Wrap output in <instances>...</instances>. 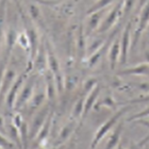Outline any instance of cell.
Instances as JSON below:
<instances>
[{"mask_svg":"<svg viewBox=\"0 0 149 149\" xmlns=\"http://www.w3.org/2000/svg\"><path fill=\"white\" fill-rule=\"evenodd\" d=\"M86 43H85V33L83 26H80L77 36V54L80 60H84L86 54Z\"/></svg>","mask_w":149,"mask_h":149,"instance_id":"obj_20","label":"cell"},{"mask_svg":"<svg viewBox=\"0 0 149 149\" xmlns=\"http://www.w3.org/2000/svg\"><path fill=\"white\" fill-rule=\"evenodd\" d=\"M117 107V102H116V100L114 99V97L112 96L111 94L109 95H107L102 98V99L100 100H97L96 104L94 107V109L95 110H99L100 108H109V109L114 110V108Z\"/></svg>","mask_w":149,"mask_h":149,"instance_id":"obj_23","label":"cell"},{"mask_svg":"<svg viewBox=\"0 0 149 149\" xmlns=\"http://www.w3.org/2000/svg\"><path fill=\"white\" fill-rule=\"evenodd\" d=\"M145 58H146L147 62L149 63V49H147L146 51H145Z\"/></svg>","mask_w":149,"mask_h":149,"instance_id":"obj_39","label":"cell"},{"mask_svg":"<svg viewBox=\"0 0 149 149\" xmlns=\"http://www.w3.org/2000/svg\"><path fill=\"white\" fill-rule=\"evenodd\" d=\"M16 44H18L19 46L25 50L26 53L30 54V51H31V45H30V40H29L28 35H27V33H26L25 31L22 32V33H19V34L17 35Z\"/></svg>","mask_w":149,"mask_h":149,"instance_id":"obj_26","label":"cell"},{"mask_svg":"<svg viewBox=\"0 0 149 149\" xmlns=\"http://www.w3.org/2000/svg\"><path fill=\"white\" fill-rule=\"evenodd\" d=\"M133 123H135V124H137V125H142V126H144V127H146V128H149V120L146 119V118L137 119V120L133 121Z\"/></svg>","mask_w":149,"mask_h":149,"instance_id":"obj_37","label":"cell"},{"mask_svg":"<svg viewBox=\"0 0 149 149\" xmlns=\"http://www.w3.org/2000/svg\"><path fill=\"white\" fill-rule=\"evenodd\" d=\"M52 119H53V111H51L48 118L45 121V124L43 125V127L40 128V130L38 131L37 135L35 136L34 140H33L36 143V145H42L48 139L50 131H51V127H52Z\"/></svg>","mask_w":149,"mask_h":149,"instance_id":"obj_16","label":"cell"},{"mask_svg":"<svg viewBox=\"0 0 149 149\" xmlns=\"http://www.w3.org/2000/svg\"><path fill=\"white\" fill-rule=\"evenodd\" d=\"M107 9L100 10L97 12H94L90 15H87V22H86V28L84 30V32H86L87 35L92 34L93 32H97L98 28H99L100 24L102 22V19L104 18V14H106Z\"/></svg>","mask_w":149,"mask_h":149,"instance_id":"obj_11","label":"cell"},{"mask_svg":"<svg viewBox=\"0 0 149 149\" xmlns=\"http://www.w3.org/2000/svg\"><path fill=\"white\" fill-rule=\"evenodd\" d=\"M123 130H124L123 123L117 124V126L114 128V130H113L112 134L110 135L109 140H108L106 146H104L103 149H116V147L118 146V144H119V142H120Z\"/></svg>","mask_w":149,"mask_h":149,"instance_id":"obj_18","label":"cell"},{"mask_svg":"<svg viewBox=\"0 0 149 149\" xmlns=\"http://www.w3.org/2000/svg\"><path fill=\"white\" fill-rule=\"evenodd\" d=\"M100 92H101V86H100L99 84H97L96 86L94 87L93 90L86 95L85 101H84V110H83V114H82V118H81V121L86 117L87 114L92 111V109H94V107H95L97 100H98V97L100 95Z\"/></svg>","mask_w":149,"mask_h":149,"instance_id":"obj_12","label":"cell"},{"mask_svg":"<svg viewBox=\"0 0 149 149\" xmlns=\"http://www.w3.org/2000/svg\"><path fill=\"white\" fill-rule=\"evenodd\" d=\"M0 146L4 149H15L17 145L11 139L6 137L4 134L0 132Z\"/></svg>","mask_w":149,"mask_h":149,"instance_id":"obj_29","label":"cell"},{"mask_svg":"<svg viewBox=\"0 0 149 149\" xmlns=\"http://www.w3.org/2000/svg\"><path fill=\"white\" fill-rule=\"evenodd\" d=\"M0 149H4V148H2V147H1V146H0Z\"/></svg>","mask_w":149,"mask_h":149,"instance_id":"obj_42","label":"cell"},{"mask_svg":"<svg viewBox=\"0 0 149 149\" xmlns=\"http://www.w3.org/2000/svg\"><path fill=\"white\" fill-rule=\"evenodd\" d=\"M144 102H149V94H146V95H143V96L136 97V98H133V99L129 100L126 103H123V104H137V103H144Z\"/></svg>","mask_w":149,"mask_h":149,"instance_id":"obj_34","label":"cell"},{"mask_svg":"<svg viewBox=\"0 0 149 149\" xmlns=\"http://www.w3.org/2000/svg\"><path fill=\"white\" fill-rule=\"evenodd\" d=\"M146 117H149V107H147L146 109H144L143 111L139 112V113H136V114L132 115L131 117H129L127 119L128 121H135L137 120V119H143V118H146Z\"/></svg>","mask_w":149,"mask_h":149,"instance_id":"obj_33","label":"cell"},{"mask_svg":"<svg viewBox=\"0 0 149 149\" xmlns=\"http://www.w3.org/2000/svg\"><path fill=\"white\" fill-rule=\"evenodd\" d=\"M30 72H29L28 69H26L25 72H22L19 76H17L16 80L14 81L13 85L9 90L6 98H4V104H6V113L11 114V113L13 112V110H15L16 99H17L19 92H20V90H22V85H24V83H25V81L27 80V78H28V76L30 74Z\"/></svg>","mask_w":149,"mask_h":149,"instance_id":"obj_4","label":"cell"},{"mask_svg":"<svg viewBox=\"0 0 149 149\" xmlns=\"http://www.w3.org/2000/svg\"><path fill=\"white\" fill-rule=\"evenodd\" d=\"M1 126H2V127H4V123H3V118L0 116V127H1Z\"/></svg>","mask_w":149,"mask_h":149,"instance_id":"obj_40","label":"cell"},{"mask_svg":"<svg viewBox=\"0 0 149 149\" xmlns=\"http://www.w3.org/2000/svg\"><path fill=\"white\" fill-rule=\"evenodd\" d=\"M52 110L50 109V104H46V106L42 108L40 110L35 113L34 117L32 118L31 125L29 127V135H30V140H34L35 136L37 135L38 131L40 130V128L43 127V125L45 124L46 119L49 116L50 112Z\"/></svg>","mask_w":149,"mask_h":149,"instance_id":"obj_7","label":"cell"},{"mask_svg":"<svg viewBox=\"0 0 149 149\" xmlns=\"http://www.w3.org/2000/svg\"><path fill=\"white\" fill-rule=\"evenodd\" d=\"M137 1L139 0H125V4H124V13H123V19L121 22H125L127 17L130 16V14L132 13V11L134 10V8L136 6Z\"/></svg>","mask_w":149,"mask_h":149,"instance_id":"obj_28","label":"cell"},{"mask_svg":"<svg viewBox=\"0 0 149 149\" xmlns=\"http://www.w3.org/2000/svg\"><path fill=\"white\" fill-rule=\"evenodd\" d=\"M32 69H34L37 74H45L48 70V59H47V48L45 40H40V47L33 61Z\"/></svg>","mask_w":149,"mask_h":149,"instance_id":"obj_9","label":"cell"},{"mask_svg":"<svg viewBox=\"0 0 149 149\" xmlns=\"http://www.w3.org/2000/svg\"><path fill=\"white\" fill-rule=\"evenodd\" d=\"M125 0H118L114 6H112L108 14L104 16L102 22L100 24L99 28L97 30V33H104L111 30L113 27L118 25V22L123 19V13H124Z\"/></svg>","mask_w":149,"mask_h":149,"instance_id":"obj_2","label":"cell"},{"mask_svg":"<svg viewBox=\"0 0 149 149\" xmlns=\"http://www.w3.org/2000/svg\"><path fill=\"white\" fill-rule=\"evenodd\" d=\"M139 13H140V16H139L136 28L134 30L133 37H132V45H131L132 49L137 45L143 32L148 28L149 26V1L142 8V10Z\"/></svg>","mask_w":149,"mask_h":149,"instance_id":"obj_6","label":"cell"},{"mask_svg":"<svg viewBox=\"0 0 149 149\" xmlns=\"http://www.w3.org/2000/svg\"><path fill=\"white\" fill-rule=\"evenodd\" d=\"M108 59H109L110 68H111V70H114L118 60L120 59V38L119 37L113 40L111 46L109 47Z\"/></svg>","mask_w":149,"mask_h":149,"instance_id":"obj_15","label":"cell"},{"mask_svg":"<svg viewBox=\"0 0 149 149\" xmlns=\"http://www.w3.org/2000/svg\"><path fill=\"white\" fill-rule=\"evenodd\" d=\"M45 91H46L47 100L49 101V104L52 103L56 100V93H58V87H56V82L54 79V76L49 69L45 72Z\"/></svg>","mask_w":149,"mask_h":149,"instance_id":"obj_13","label":"cell"},{"mask_svg":"<svg viewBox=\"0 0 149 149\" xmlns=\"http://www.w3.org/2000/svg\"><path fill=\"white\" fill-rule=\"evenodd\" d=\"M6 0H0V44L4 34V22H6Z\"/></svg>","mask_w":149,"mask_h":149,"instance_id":"obj_27","label":"cell"},{"mask_svg":"<svg viewBox=\"0 0 149 149\" xmlns=\"http://www.w3.org/2000/svg\"><path fill=\"white\" fill-rule=\"evenodd\" d=\"M36 77L37 74H29L27 80L25 81V83L22 85V90L19 92L18 97L16 99L15 102V110H20L25 106L28 104L32 96L34 95V90H35V83H36Z\"/></svg>","mask_w":149,"mask_h":149,"instance_id":"obj_5","label":"cell"},{"mask_svg":"<svg viewBox=\"0 0 149 149\" xmlns=\"http://www.w3.org/2000/svg\"><path fill=\"white\" fill-rule=\"evenodd\" d=\"M131 109H132V106H131V104H128V106H124L123 108H120V109L116 110L114 114L112 115L108 120L104 121V123L99 127V129L95 132L88 149H96L97 146H98V144L107 136V134L110 133V131L113 130V129L117 126L118 121L120 120L121 117H124L125 114H126L127 112L130 111Z\"/></svg>","mask_w":149,"mask_h":149,"instance_id":"obj_1","label":"cell"},{"mask_svg":"<svg viewBox=\"0 0 149 149\" xmlns=\"http://www.w3.org/2000/svg\"><path fill=\"white\" fill-rule=\"evenodd\" d=\"M97 80L95 78H90V79H87L83 84V94L87 95V94L90 93L91 91L93 90L94 87L97 85Z\"/></svg>","mask_w":149,"mask_h":149,"instance_id":"obj_32","label":"cell"},{"mask_svg":"<svg viewBox=\"0 0 149 149\" xmlns=\"http://www.w3.org/2000/svg\"><path fill=\"white\" fill-rule=\"evenodd\" d=\"M9 54H6L4 52V56L3 58L1 59L0 61V87H1V83H2V79H3V76H4V72H6V68H8V62H9V59H10Z\"/></svg>","mask_w":149,"mask_h":149,"instance_id":"obj_31","label":"cell"},{"mask_svg":"<svg viewBox=\"0 0 149 149\" xmlns=\"http://www.w3.org/2000/svg\"><path fill=\"white\" fill-rule=\"evenodd\" d=\"M148 143H149V133L147 135H145L143 139H141L140 141L132 142L128 149H145V147L147 146Z\"/></svg>","mask_w":149,"mask_h":149,"instance_id":"obj_30","label":"cell"},{"mask_svg":"<svg viewBox=\"0 0 149 149\" xmlns=\"http://www.w3.org/2000/svg\"><path fill=\"white\" fill-rule=\"evenodd\" d=\"M18 130H19V136H20V141H22V149H28L29 140H30L28 124H27L26 121H24V124L22 125V127L19 128Z\"/></svg>","mask_w":149,"mask_h":149,"instance_id":"obj_25","label":"cell"},{"mask_svg":"<svg viewBox=\"0 0 149 149\" xmlns=\"http://www.w3.org/2000/svg\"><path fill=\"white\" fill-rule=\"evenodd\" d=\"M85 97L86 95L83 94L82 96L77 100V102L74 103V108L72 111V120L77 121L82 118V114H83L84 110V101H85Z\"/></svg>","mask_w":149,"mask_h":149,"instance_id":"obj_22","label":"cell"},{"mask_svg":"<svg viewBox=\"0 0 149 149\" xmlns=\"http://www.w3.org/2000/svg\"><path fill=\"white\" fill-rule=\"evenodd\" d=\"M46 98L47 96H46V91L45 90H40L37 93H34V95L32 96V98L30 99L28 104H27L29 114L31 115L33 112H36L37 109H40Z\"/></svg>","mask_w":149,"mask_h":149,"instance_id":"obj_17","label":"cell"},{"mask_svg":"<svg viewBox=\"0 0 149 149\" xmlns=\"http://www.w3.org/2000/svg\"><path fill=\"white\" fill-rule=\"evenodd\" d=\"M24 118H22V114L20 113H15V114L13 115V118H12V124L15 126L17 129H19V128L22 127V125L24 124Z\"/></svg>","mask_w":149,"mask_h":149,"instance_id":"obj_35","label":"cell"},{"mask_svg":"<svg viewBox=\"0 0 149 149\" xmlns=\"http://www.w3.org/2000/svg\"><path fill=\"white\" fill-rule=\"evenodd\" d=\"M74 125H76V121L70 120L61 129L59 135H58L56 140V145H63V144H65V142L68 140L70 135L72 134V132H74Z\"/></svg>","mask_w":149,"mask_h":149,"instance_id":"obj_19","label":"cell"},{"mask_svg":"<svg viewBox=\"0 0 149 149\" xmlns=\"http://www.w3.org/2000/svg\"><path fill=\"white\" fill-rule=\"evenodd\" d=\"M119 76H141V77H149V63L143 62L139 63L132 67L121 69L118 72Z\"/></svg>","mask_w":149,"mask_h":149,"instance_id":"obj_14","label":"cell"},{"mask_svg":"<svg viewBox=\"0 0 149 149\" xmlns=\"http://www.w3.org/2000/svg\"><path fill=\"white\" fill-rule=\"evenodd\" d=\"M115 1H118V0H97V1H95V2L90 6V9L87 10L86 14L90 15V14H92V13H94V12L107 9L108 6H110L112 3L115 2Z\"/></svg>","mask_w":149,"mask_h":149,"instance_id":"obj_24","label":"cell"},{"mask_svg":"<svg viewBox=\"0 0 149 149\" xmlns=\"http://www.w3.org/2000/svg\"><path fill=\"white\" fill-rule=\"evenodd\" d=\"M116 149H125V147L123 146V145H121L120 143H119V144H118V146L116 147Z\"/></svg>","mask_w":149,"mask_h":149,"instance_id":"obj_41","label":"cell"},{"mask_svg":"<svg viewBox=\"0 0 149 149\" xmlns=\"http://www.w3.org/2000/svg\"><path fill=\"white\" fill-rule=\"evenodd\" d=\"M131 33H132V19L127 22L120 36V64L125 65L127 63L128 54L131 47Z\"/></svg>","mask_w":149,"mask_h":149,"instance_id":"obj_8","label":"cell"},{"mask_svg":"<svg viewBox=\"0 0 149 149\" xmlns=\"http://www.w3.org/2000/svg\"><path fill=\"white\" fill-rule=\"evenodd\" d=\"M18 33L16 32L14 28L10 27L8 32L6 33V53L11 56V52L13 50V47L16 44V38H17Z\"/></svg>","mask_w":149,"mask_h":149,"instance_id":"obj_21","label":"cell"},{"mask_svg":"<svg viewBox=\"0 0 149 149\" xmlns=\"http://www.w3.org/2000/svg\"><path fill=\"white\" fill-rule=\"evenodd\" d=\"M46 48H47V59H48V69L52 72L54 76L56 82V87H58V93L61 94L64 90V85H65V81H64V76L62 74V69L58 58H56V53L53 51L51 44L46 40Z\"/></svg>","mask_w":149,"mask_h":149,"instance_id":"obj_3","label":"cell"},{"mask_svg":"<svg viewBox=\"0 0 149 149\" xmlns=\"http://www.w3.org/2000/svg\"><path fill=\"white\" fill-rule=\"evenodd\" d=\"M16 78H17V74H16L15 68L14 67H8L6 72H4L1 87H0V106H1L2 101L4 100V98H6L9 90L14 83V81L16 80Z\"/></svg>","mask_w":149,"mask_h":149,"instance_id":"obj_10","label":"cell"},{"mask_svg":"<svg viewBox=\"0 0 149 149\" xmlns=\"http://www.w3.org/2000/svg\"><path fill=\"white\" fill-rule=\"evenodd\" d=\"M148 1H149V0H139V1H137L136 6H135V13L140 12L141 10H142V8H143V6H145Z\"/></svg>","mask_w":149,"mask_h":149,"instance_id":"obj_36","label":"cell"},{"mask_svg":"<svg viewBox=\"0 0 149 149\" xmlns=\"http://www.w3.org/2000/svg\"><path fill=\"white\" fill-rule=\"evenodd\" d=\"M50 149H65V144H63V145H54L52 148Z\"/></svg>","mask_w":149,"mask_h":149,"instance_id":"obj_38","label":"cell"},{"mask_svg":"<svg viewBox=\"0 0 149 149\" xmlns=\"http://www.w3.org/2000/svg\"><path fill=\"white\" fill-rule=\"evenodd\" d=\"M148 28H149V26H148Z\"/></svg>","mask_w":149,"mask_h":149,"instance_id":"obj_43","label":"cell"}]
</instances>
